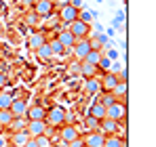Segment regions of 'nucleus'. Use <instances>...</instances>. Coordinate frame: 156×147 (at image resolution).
<instances>
[{"label": "nucleus", "mask_w": 156, "mask_h": 147, "mask_svg": "<svg viewBox=\"0 0 156 147\" xmlns=\"http://www.w3.org/2000/svg\"><path fill=\"white\" fill-rule=\"evenodd\" d=\"M66 120H68V111L63 107H51L47 111V118H44L47 126H51V128H61Z\"/></svg>", "instance_id": "obj_1"}, {"label": "nucleus", "mask_w": 156, "mask_h": 147, "mask_svg": "<svg viewBox=\"0 0 156 147\" xmlns=\"http://www.w3.org/2000/svg\"><path fill=\"white\" fill-rule=\"evenodd\" d=\"M105 118H108V120H116V122L127 120V105L120 103V101L108 105V107H105Z\"/></svg>", "instance_id": "obj_2"}, {"label": "nucleus", "mask_w": 156, "mask_h": 147, "mask_svg": "<svg viewBox=\"0 0 156 147\" xmlns=\"http://www.w3.org/2000/svg\"><path fill=\"white\" fill-rule=\"evenodd\" d=\"M76 40H80V38H89V34H91V25L84 23V21H80V19H76V21H72V23H68V27H66Z\"/></svg>", "instance_id": "obj_3"}, {"label": "nucleus", "mask_w": 156, "mask_h": 147, "mask_svg": "<svg viewBox=\"0 0 156 147\" xmlns=\"http://www.w3.org/2000/svg\"><path fill=\"white\" fill-rule=\"evenodd\" d=\"M89 50H93L89 38H80V40H76V44L72 46V55L76 57V61H84V57L89 55Z\"/></svg>", "instance_id": "obj_4"}, {"label": "nucleus", "mask_w": 156, "mask_h": 147, "mask_svg": "<svg viewBox=\"0 0 156 147\" xmlns=\"http://www.w3.org/2000/svg\"><path fill=\"white\" fill-rule=\"evenodd\" d=\"M78 15H80V11H76V9L68 2V4H63V6L59 9V15H57V17H59V21H63V23L68 25V23H72V21H76Z\"/></svg>", "instance_id": "obj_5"}, {"label": "nucleus", "mask_w": 156, "mask_h": 147, "mask_svg": "<svg viewBox=\"0 0 156 147\" xmlns=\"http://www.w3.org/2000/svg\"><path fill=\"white\" fill-rule=\"evenodd\" d=\"M78 137H80V132H78L76 126H72V124H63L59 128V141H63V143H70V141H74Z\"/></svg>", "instance_id": "obj_6"}, {"label": "nucleus", "mask_w": 156, "mask_h": 147, "mask_svg": "<svg viewBox=\"0 0 156 147\" xmlns=\"http://www.w3.org/2000/svg\"><path fill=\"white\" fill-rule=\"evenodd\" d=\"M47 130V122L44 120H27V126H26V132L34 139V137H40L44 135Z\"/></svg>", "instance_id": "obj_7"}, {"label": "nucleus", "mask_w": 156, "mask_h": 147, "mask_svg": "<svg viewBox=\"0 0 156 147\" xmlns=\"http://www.w3.org/2000/svg\"><path fill=\"white\" fill-rule=\"evenodd\" d=\"M104 141H105V135H101L99 130H95V132H87V135L82 137L84 147H104Z\"/></svg>", "instance_id": "obj_8"}, {"label": "nucleus", "mask_w": 156, "mask_h": 147, "mask_svg": "<svg viewBox=\"0 0 156 147\" xmlns=\"http://www.w3.org/2000/svg\"><path fill=\"white\" fill-rule=\"evenodd\" d=\"M26 118H27V120H44V118H47V107H44V105H40V103L27 105Z\"/></svg>", "instance_id": "obj_9"}, {"label": "nucleus", "mask_w": 156, "mask_h": 147, "mask_svg": "<svg viewBox=\"0 0 156 147\" xmlns=\"http://www.w3.org/2000/svg\"><path fill=\"white\" fill-rule=\"evenodd\" d=\"M53 9H55V4L47 2V0H36L34 2V13L38 17H42V19H47L49 15H53Z\"/></svg>", "instance_id": "obj_10"}, {"label": "nucleus", "mask_w": 156, "mask_h": 147, "mask_svg": "<svg viewBox=\"0 0 156 147\" xmlns=\"http://www.w3.org/2000/svg\"><path fill=\"white\" fill-rule=\"evenodd\" d=\"M99 84H101V91H104V93H112V91L116 88V84H118V78H116L114 72H108L104 78L99 80Z\"/></svg>", "instance_id": "obj_11"}, {"label": "nucleus", "mask_w": 156, "mask_h": 147, "mask_svg": "<svg viewBox=\"0 0 156 147\" xmlns=\"http://www.w3.org/2000/svg\"><path fill=\"white\" fill-rule=\"evenodd\" d=\"M118 128H120V122L116 120H101L99 122V132L101 135H118Z\"/></svg>", "instance_id": "obj_12"}, {"label": "nucleus", "mask_w": 156, "mask_h": 147, "mask_svg": "<svg viewBox=\"0 0 156 147\" xmlns=\"http://www.w3.org/2000/svg\"><path fill=\"white\" fill-rule=\"evenodd\" d=\"M27 111V103L23 99H13V103H11V114L15 116V118H19V116H26Z\"/></svg>", "instance_id": "obj_13"}, {"label": "nucleus", "mask_w": 156, "mask_h": 147, "mask_svg": "<svg viewBox=\"0 0 156 147\" xmlns=\"http://www.w3.org/2000/svg\"><path fill=\"white\" fill-rule=\"evenodd\" d=\"M47 42V36L42 34V32H36V34H32L30 38H27V46L32 50H36V49H40L42 44Z\"/></svg>", "instance_id": "obj_14"}, {"label": "nucleus", "mask_w": 156, "mask_h": 147, "mask_svg": "<svg viewBox=\"0 0 156 147\" xmlns=\"http://www.w3.org/2000/svg\"><path fill=\"white\" fill-rule=\"evenodd\" d=\"M89 116L91 118H95L97 122H101V120H105V107L97 101V103H93L91 107H89Z\"/></svg>", "instance_id": "obj_15"}, {"label": "nucleus", "mask_w": 156, "mask_h": 147, "mask_svg": "<svg viewBox=\"0 0 156 147\" xmlns=\"http://www.w3.org/2000/svg\"><path fill=\"white\" fill-rule=\"evenodd\" d=\"M57 40H59V44L63 46V49H72L74 44H76V38L68 32V29H63V32H59V36H57Z\"/></svg>", "instance_id": "obj_16"}, {"label": "nucleus", "mask_w": 156, "mask_h": 147, "mask_svg": "<svg viewBox=\"0 0 156 147\" xmlns=\"http://www.w3.org/2000/svg\"><path fill=\"white\" fill-rule=\"evenodd\" d=\"M97 70H99L97 65H91V63H87V61H80V76H82V78H87V80H89V78H95V76H97Z\"/></svg>", "instance_id": "obj_17"}, {"label": "nucleus", "mask_w": 156, "mask_h": 147, "mask_svg": "<svg viewBox=\"0 0 156 147\" xmlns=\"http://www.w3.org/2000/svg\"><path fill=\"white\" fill-rule=\"evenodd\" d=\"M104 147H127V139H120L118 135H105Z\"/></svg>", "instance_id": "obj_18"}, {"label": "nucleus", "mask_w": 156, "mask_h": 147, "mask_svg": "<svg viewBox=\"0 0 156 147\" xmlns=\"http://www.w3.org/2000/svg\"><path fill=\"white\" fill-rule=\"evenodd\" d=\"M32 137L27 135L26 130H19V132H13V139H11V143L15 147H26V143L30 141Z\"/></svg>", "instance_id": "obj_19"}, {"label": "nucleus", "mask_w": 156, "mask_h": 147, "mask_svg": "<svg viewBox=\"0 0 156 147\" xmlns=\"http://www.w3.org/2000/svg\"><path fill=\"white\" fill-rule=\"evenodd\" d=\"M26 126H27V118L19 116V118H13V122L9 124V130L11 132H19V130H26Z\"/></svg>", "instance_id": "obj_20"}, {"label": "nucleus", "mask_w": 156, "mask_h": 147, "mask_svg": "<svg viewBox=\"0 0 156 147\" xmlns=\"http://www.w3.org/2000/svg\"><path fill=\"white\" fill-rule=\"evenodd\" d=\"M84 91H87V95H95V93H99V91H101L99 78H97V76H95V78H89L87 84H84Z\"/></svg>", "instance_id": "obj_21"}, {"label": "nucleus", "mask_w": 156, "mask_h": 147, "mask_svg": "<svg viewBox=\"0 0 156 147\" xmlns=\"http://www.w3.org/2000/svg\"><path fill=\"white\" fill-rule=\"evenodd\" d=\"M13 114H11V109H0V128H9V124L13 122Z\"/></svg>", "instance_id": "obj_22"}, {"label": "nucleus", "mask_w": 156, "mask_h": 147, "mask_svg": "<svg viewBox=\"0 0 156 147\" xmlns=\"http://www.w3.org/2000/svg\"><path fill=\"white\" fill-rule=\"evenodd\" d=\"M36 53H38V57H40L42 61H49V59L53 57V53H51V46H49V40H47V42H44V44H42L40 49H36Z\"/></svg>", "instance_id": "obj_23"}, {"label": "nucleus", "mask_w": 156, "mask_h": 147, "mask_svg": "<svg viewBox=\"0 0 156 147\" xmlns=\"http://www.w3.org/2000/svg\"><path fill=\"white\" fill-rule=\"evenodd\" d=\"M13 95L11 93H2L0 91V109H11V103H13Z\"/></svg>", "instance_id": "obj_24"}, {"label": "nucleus", "mask_w": 156, "mask_h": 147, "mask_svg": "<svg viewBox=\"0 0 156 147\" xmlns=\"http://www.w3.org/2000/svg\"><path fill=\"white\" fill-rule=\"evenodd\" d=\"M99 59H101V50H89V55L84 57V61L91 63V65H97Z\"/></svg>", "instance_id": "obj_25"}, {"label": "nucleus", "mask_w": 156, "mask_h": 147, "mask_svg": "<svg viewBox=\"0 0 156 147\" xmlns=\"http://www.w3.org/2000/svg\"><path fill=\"white\" fill-rule=\"evenodd\" d=\"M49 46H51V53H53V55H61V57L66 55V49L59 44V40H57V38H55V40H49Z\"/></svg>", "instance_id": "obj_26"}, {"label": "nucleus", "mask_w": 156, "mask_h": 147, "mask_svg": "<svg viewBox=\"0 0 156 147\" xmlns=\"http://www.w3.org/2000/svg\"><path fill=\"white\" fill-rule=\"evenodd\" d=\"M34 141H36V145L38 147H53V141L47 137V135H40V137H34Z\"/></svg>", "instance_id": "obj_27"}, {"label": "nucleus", "mask_w": 156, "mask_h": 147, "mask_svg": "<svg viewBox=\"0 0 156 147\" xmlns=\"http://www.w3.org/2000/svg\"><path fill=\"white\" fill-rule=\"evenodd\" d=\"M68 74H70V76H78V74H80V61H76V59L70 61V63H68Z\"/></svg>", "instance_id": "obj_28"}, {"label": "nucleus", "mask_w": 156, "mask_h": 147, "mask_svg": "<svg viewBox=\"0 0 156 147\" xmlns=\"http://www.w3.org/2000/svg\"><path fill=\"white\" fill-rule=\"evenodd\" d=\"M84 124H87V128H89V132H95V130H99V122H97L95 118H91V116H89V118L84 120Z\"/></svg>", "instance_id": "obj_29"}, {"label": "nucleus", "mask_w": 156, "mask_h": 147, "mask_svg": "<svg viewBox=\"0 0 156 147\" xmlns=\"http://www.w3.org/2000/svg\"><path fill=\"white\" fill-rule=\"evenodd\" d=\"M104 107H108V105H112V103H116V97L112 95V93H104V97H101V101H99Z\"/></svg>", "instance_id": "obj_30"}, {"label": "nucleus", "mask_w": 156, "mask_h": 147, "mask_svg": "<svg viewBox=\"0 0 156 147\" xmlns=\"http://www.w3.org/2000/svg\"><path fill=\"white\" fill-rule=\"evenodd\" d=\"M93 17H95V13H89V11H82V13L78 15L80 21H84V23H89V25H91V21H93Z\"/></svg>", "instance_id": "obj_31"}, {"label": "nucleus", "mask_w": 156, "mask_h": 147, "mask_svg": "<svg viewBox=\"0 0 156 147\" xmlns=\"http://www.w3.org/2000/svg\"><path fill=\"white\" fill-rule=\"evenodd\" d=\"M59 23H61V21H59V17H55V15H49V17H47V29L57 27Z\"/></svg>", "instance_id": "obj_32"}, {"label": "nucleus", "mask_w": 156, "mask_h": 147, "mask_svg": "<svg viewBox=\"0 0 156 147\" xmlns=\"http://www.w3.org/2000/svg\"><path fill=\"white\" fill-rule=\"evenodd\" d=\"M110 65H112V63H110V59L101 55V59H99V63H97V67H101V70H110Z\"/></svg>", "instance_id": "obj_33"}, {"label": "nucleus", "mask_w": 156, "mask_h": 147, "mask_svg": "<svg viewBox=\"0 0 156 147\" xmlns=\"http://www.w3.org/2000/svg\"><path fill=\"white\" fill-rule=\"evenodd\" d=\"M26 21L30 25H36V23H38V15H36V13H30V15L26 17Z\"/></svg>", "instance_id": "obj_34"}, {"label": "nucleus", "mask_w": 156, "mask_h": 147, "mask_svg": "<svg viewBox=\"0 0 156 147\" xmlns=\"http://www.w3.org/2000/svg\"><path fill=\"white\" fill-rule=\"evenodd\" d=\"M68 147H84L82 137H78V139H74V141H70V143H68Z\"/></svg>", "instance_id": "obj_35"}, {"label": "nucleus", "mask_w": 156, "mask_h": 147, "mask_svg": "<svg viewBox=\"0 0 156 147\" xmlns=\"http://www.w3.org/2000/svg\"><path fill=\"white\" fill-rule=\"evenodd\" d=\"M70 4H72V6H74L76 11H80V6H82V2H80V0H72Z\"/></svg>", "instance_id": "obj_36"}, {"label": "nucleus", "mask_w": 156, "mask_h": 147, "mask_svg": "<svg viewBox=\"0 0 156 147\" xmlns=\"http://www.w3.org/2000/svg\"><path fill=\"white\" fill-rule=\"evenodd\" d=\"M116 57H118L116 50H110V53H108V59H116Z\"/></svg>", "instance_id": "obj_37"}, {"label": "nucleus", "mask_w": 156, "mask_h": 147, "mask_svg": "<svg viewBox=\"0 0 156 147\" xmlns=\"http://www.w3.org/2000/svg\"><path fill=\"white\" fill-rule=\"evenodd\" d=\"M26 147H38V145H36V141H34V139H30V141L26 143Z\"/></svg>", "instance_id": "obj_38"}, {"label": "nucleus", "mask_w": 156, "mask_h": 147, "mask_svg": "<svg viewBox=\"0 0 156 147\" xmlns=\"http://www.w3.org/2000/svg\"><path fill=\"white\" fill-rule=\"evenodd\" d=\"M105 40H108V38H105V36H104V34H101V36H99V38H97V42H99V44H104V42H105Z\"/></svg>", "instance_id": "obj_39"}, {"label": "nucleus", "mask_w": 156, "mask_h": 147, "mask_svg": "<svg viewBox=\"0 0 156 147\" xmlns=\"http://www.w3.org/2000/svg\"><path fill=\"white\" fill-rule=\"evenodd\" d=\"M4 82H6V78H4V74H0V86H4Z\"/></svg>", "instance_id": "obj_40"}, {"label": "nucleus", "mask_w": 156, "mask_h": 147, "mask_svg": "<svg viewBox=\"0 0 156 147\" xmlns=\"http://www.w3.org/2000/svg\"><path fill=\"white\" fill-rule=\"evenodd\" d=\"M0 147H4V139H0Z\"/></svg>", "instance_id": "obj_41"}, {"label": "nucleus", "mask_w": 156, "mask_h": 147, "mask_svg": "<svg viewBox=\"0 0 156 147\" xmlns=\"http://www.w3.org/2000/svg\"><path fill=\"white\" fill-rule=\"evenodd\" d=\"M47 2H51V4H55V2H57V0H47Z\"/></svg>", "instance_id": "obj_42"}]
</instances>
